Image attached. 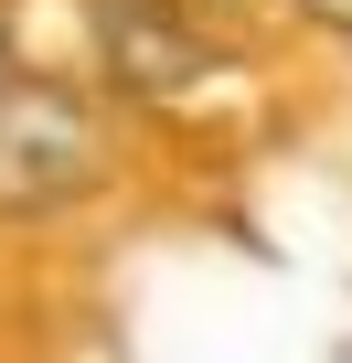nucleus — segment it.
<instances>
[{
  "mask_svg": "<svg viewBox=\"0 0 352 363\" xmlns=\"http://www.w3.org/2000/svg\"><path fill=\"white\" fill-rule=\"evenodd\" d=\"M96 182V128L54 86H0V214L75 203Z\"/></svg>",
  "mask_w": 352,
  "mask_h": 363,
  "instance_id": "obj_1",
  "label": "nucleus"
},
{
  "mask_svg": "<svg viewBox=\"0 0 352 363\" xmlns=\"http://www.w3.org/2000/svg\"><path fill=\"white\" fill-rule=\"evenodd\" d=\"M310 11H320V22H341V33H352V0H310Z\"/></svg>",
  "mask_w": 352,
  "mask_h": 363,
  "instance_id": "obj_2",
  "label": "nucleus"
}]
</instances>
